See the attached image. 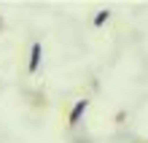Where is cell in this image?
I'll return each mask as SVG.
<instances>
[{
    "instance_id": "cell-3",
    "label": "cell",
    "mask_w": 148,
    "mask_h": 143,
    "mask_svg": "<svg viewBox=\"0 0 148 143\" xmlns=\"http://www.w3.org/2000/svg\"><path fill=\"white\" fill-rule=\"evenodd\" d=\"M108 19H110V11H108V8H102V11H97V16L92 19V27H102Z\"/></svg>"
},
{
    "instance_id": "cell-2",
    "label": "cell",
    "mask_w": 148,
    "mask_h": 143,
    "mask_svg": "<svg viewBox=\"0 0 148 143\" xmlns=\"http://www.w3.org/2000/svg\"><path fill=\"white\" fill-rule=\"evenodd\" d=\"M40 59H43V43H40V41H32V46H30V62H27V73H30V76L38 73Z\"/></svg>"
},
{
    "instance_id": "cell-1",
    "label": "cell",
    "mask_w": 148,
    "mask_h": 143,
    "mask_svg": "<svg viewBox=\"0 0 148 143\" xmlns=\"http://www.w3.org/2000/svg\"><path fill=\"white\" fill-rule=\"evenodd\" d=\"M86 111H89V100H86V97L75 100V105L70 108V113H67V127L75 130L78 124H81V119H84V113H86Z\"/></svg>"
}]
</instances>
